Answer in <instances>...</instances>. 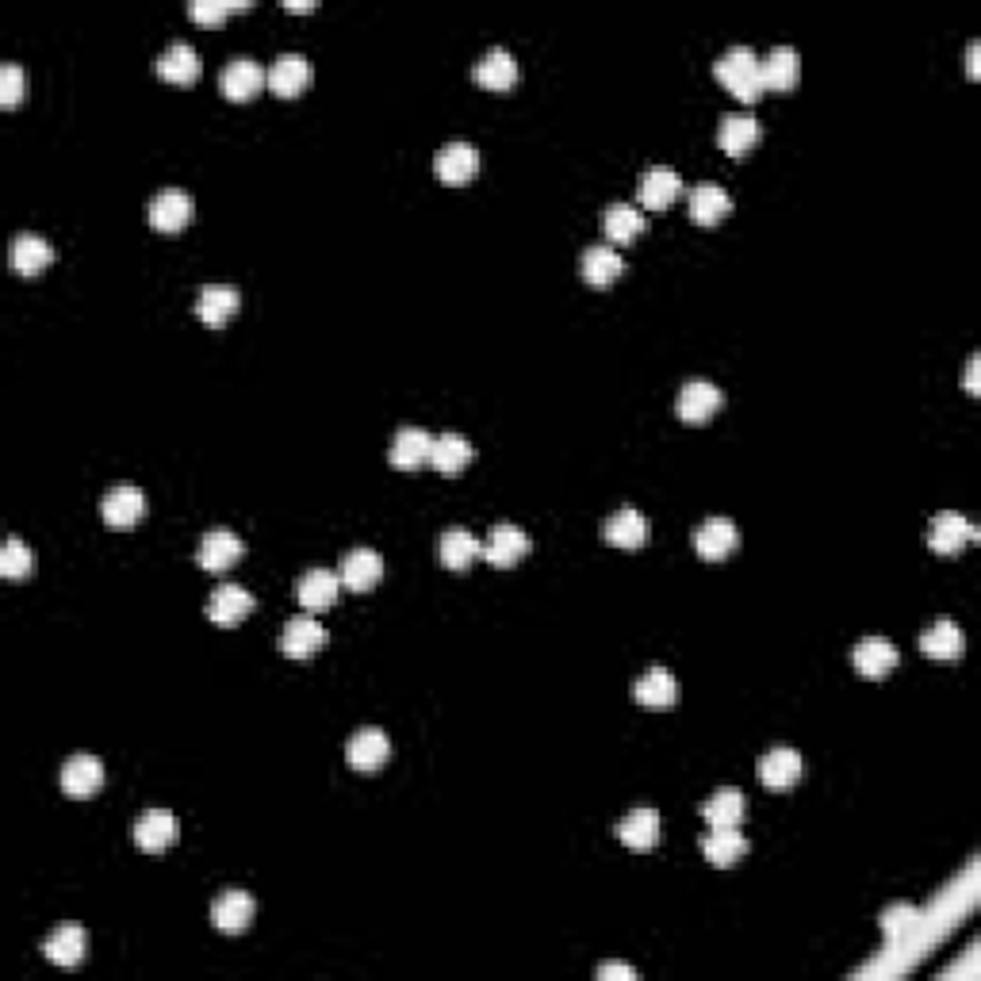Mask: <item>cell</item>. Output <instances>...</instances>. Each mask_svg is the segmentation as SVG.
<instances>
[{"label": "cell", "instance_id": "cell-1", "mask_svg": "<svg viewBox=\"0 0 981 981\" xmlns=\"http://www.w3.org/2000/svg\"><path fill=\"white\" fill-rule=\"evenodd\" d=\"M714 77L736 96L740 104H756L767 93L763 77H759V59L751 46H729L721 59L714 62Z\"/></svg>", "mask_w": 981, "mask_h": 981}, {"label": "cell", "instance_id": "cell-2", "mask_svg": "<svg viewBox=\"0 0 981 981\" xmlns=\"http://www.w3.org/2000/svg\"><path fill=\"white\" fill-rule=\"evenodd\" d=\"M633 698L641 709H652V714H664V709L678 706V678L667 672V667H648L633 686Z\"/></svg>", "mask_w": 981, "mask_h": 981}, {"label": "cell", "instance_id": "cell-3", "mask_svg": "<svg viewBox=\"0 0 981 981\" xmlns=\"http://www.w3.org/2000/svg\"><path fill=\"white\" fill-rule=\"evenodd\" d=\"M181 829H177V816L169 809H150L135 821V844L143 847L146 855H161L177 844Z\"/></svg>", "mask_w": 981, "mask_h": 981}, {"label": "cell", "instance_id": "cell-4", "mask_svg": "<svg viewBox=\"0 0 981 981\" xmlns=\"http://www.w3.org/2000/svg\"><path fill=\"white\" fill-rule=\"evenodd\" d=\"M192 211H196L192 196L181 192V188H166V192H158L150 200V226L161 234H177L192 223Z\"/></svg>", "mask_w": 981, "mask_h": 981}, {"label": "cell", "instance_id": "cell-5", "mask_svg": "<svg viewBox=\"0 0 981 981\" xmlns=\"http://www.w3.org/2000/svg\"><path fill=\"white\" fill-rule=\"evenodd\" d=\"M974 541H978V529L970 526L962 514H936V518H931V529H928L931 552L959 556L967 545H974Z\"/></svg>", "mask_w": 981, "mask_h": 981}, {"label": "cell", "instance_id": "cell-6", "mask_svg": "<svg viewBox=\"0 0 981 981\" xmlns=\"http://www.w3.org/2000/svg\"><path fill=\"white\" fill-rule=\"evenodd\" d=\"M253 913H257V901H253L245 889H226V894L215 897L211 905V924H215L223 936H239L253 924Z\"/></svg>", "mask_w": 981, "mask_h": 981}, {"label": "cell", "instance_id": "cell-7", "mask_svg": "<svg viewBox=\"0 0 981 981\" xmlns=\"http://www.w3.org/2000/svg\"><path fill=\"white\" fill-rule=\"evenodd\" d=\"M602 537H606V545H613V549H644L652 537V526L644 514L633 510V506H621V510H613L606 518Z\"/></svg>", "mask_w": 981, "mask_h": 981}, {"label": "cell", "instance_id": "cell-8", "mask_svg": "<svg viewBox=\"0 0 981 981\" xmlns=\"http://www.w3.org/2000/svg\"><path fill=\"white\" fill-rule=\"evenodd\" d=\"M678 196H683V177L667 166L648 169V173H641V181H636V200H641V208H648V211L672 208Z\"/></svg>", "mask_w": 981, "mask_h": 981}, {"label": "cell", "instance_id": "cell-9", "mask_svg": "<svg viewBox=\"0 0 981 981\" xmlns=\"http://www.w3.org/2000/svg\"><path fill=\"white\" fill-rule=\"evenodd\" d=\"M265 85H268V73L261 70V65L253 62V59H234L223 70V77H219V88H223V96H226V101H234V104L253 101V96H257Z\"/></svg>", "mask_w": 981, "mask_h": 981}, {"label": "cell", "instance_id": "cell-10", "mask_svg": "<svg viewBox=\"0 0 981 981\" xmlns=\"http://www.w3.org/2000/svg\"><path fill=\"white\" fill-rule=\"evenodd\" d=\"M433 173L445 184H468L479 173V154L472 143H449L433 158Z\"/></svg>", "mask_w": 981, "mask_h": 981}, {"label": "cell", "instance_id": "cell-11", "mask_svg": "<svg viewBox=\"0 0 981 981\" xmlns=\"http://www.w3.org/2000/svg\"><path fill=\"white\" fill-rule=\"evenodd\" d=\"M315 81V70L304 54H281L268 70V88H273L281 101H292V96L307 93V85Z\"/></svg>", "mask_w": 981, "mask_h": 981}, {"label": "cell", "instance_id": "cell-12", "mask_svg": "<svg viewBox=\"0 0 981 981\" xmlns=\"http://www.w3.org/2000/svg\"><path fill=\"white\" fill-rule=\"evenodd\" d=\"M852 660H855L858 675L871 678V683H878V678H886L889 672H894L901 656H897V648L886 641V636H863V641L855 644Z\"/></svg>", "mask_w": 981, "mask_h": 981}, {"label": "cell", "instance_id": "cell-13", "mask_svg": "<svg viewBox=\"0 0 981 981\" xmlns=\"http://www.w3.org/2000/svg\"><path fill=\"white\" fill-rule=\"evenodd\" d=\"M146 514V495L138 487H112L101 503V518L112 529H135Z\"/></svg>", "mask_w": 981, "mask_h": 981}, {"label": "cell", "instance_id": "cell-14", "mask_svg": "<svg viewBox=\"0 0 981 981\" xmlns=\"http://www.w3.org/2000/svg\"><path fill=\"white\" fill-rule=\"evenodd\" d=\"M239 307H242V296L231 284H208V288L200 292V299H196V315H200V323L211 326V330L231 323V318L239 315Z\"/></svg>", "mask_w": 981, "mask_h": 981}, {"label": "cell", "instance_id": "cell-15", "mask_svg": "<svg viewBox=\"0 0 981 981\" xmlns=\"http://www.w3.org/2000/svg\"><path fill=\"white\" fill-rule=\"evenodd\" d=\"M323 644H326V629H323V621H315V618L288 621V625H284V633H281V652L288 660L318 656V652H323Z\"/></svg>", "mask_w": 981, "mask_h": 981}, {"label": "cell", "instance_id": "cell-16", "mask_svg": "<svg viewBox=\"0 0 981 981\" xmlns=\"http://www.w3.org/2000/svg\"><path fill=\"white\" fill-rule=\"evenodd\" d=\"M725 395L717 383H706V380H690L683 391H678V419L683 422H706L714 419L717 411H721Z\"/></svg>", "mask_w": 981, "mask_h": 981}, {"label": "cell", "instance_id": "cell-17", "mask_svg": "<svg viewBox=\"0 0 981 981\" xmlns=\"http://www.w3.org/2000/svg\"><path fill=\"white\" fill-rule=\"evenodd\" d=\"M253 606H257V602H253L250 591H242V587H234V583H223L215 594H211L208 618L215 621L219 629H234V625H242V621L250 618Z\"/></svg>", "mask_w": 981, "mask_h": 981}, {"label": "cell", "instance_id": "cell-18", "mask_svg": "<svg viewBox=\"0 0 981 981\" xmlns=\"http://www.w3.org/2000/svg\"><path fill=\"white\" fill-rule=\"evenodd\" d=\"M338 594H341V576H334V571L326 568L304 571L296 583V599L304 610H330L334 602H338Z\"/></svg>", "mask_w": 981, "mask_h": 981}, {"label": "cell", "instance_id": "cell-19", "mask_svg": "<svg viewBox=\"0 0 981 981\" xmlns=\"http://www.w3.org/2000/svg\"><path fill=\"white\" fill-rule=\"evenodd\" d=\"M621 273H625V261H621V253L613 245H591L583 253V261H579V276L591 288H610V284L621 281Z\"/></svg>", "mask_w": 981, "mask_h": 981}, {"label": "cell", "instance_id": "cell-20", "mask_svg": "<svg viewBox=\"0 0 981 981\" xmlns=\"http://www.w3.org/2000/svg\"><path fill=\"white\" fill-rule=\"evenodd\" d=\"M472 77H476V85L491 88V93H506V88L518 85V62H514V54L503 51V46H491L484 59L476 62Z\"/></svg>", "mask_w": 981, "mask_h": 981}, {"label": "cell", "instance_id": "cell-21", "mask_svg": "<svg viewBox=\"0 0 981 981\" xmlns=\"http://www.w3.org/2000/svg\"><path fill=\"white\" fill-rule=\"evenodd\" d=\"M388 756H391V743L380 729H361V732L349 736L346 759L354 771H368V774L380 771V767L388 763Z\"/></svg>", "mask_w": 981, "mask_h": 981}, {"label": "cell", "instance_id": "cell-22", "mask_svg": "<svg viewBox=\"0 0 981 981\" xmlns=\"http://www.w3.org/2000/svg\"><path fill=\"white\" fill-rule=\"evenodd\" d=\"M529 552V537L521 534L518 526H495L484 545V560L491 563V568H514L518 560H526Z\"/></svg>", "mask_w": 981, "mask_h": 981}, {"label": "cell", "instance_id": "cell-23", "mask_svg": "<svg viewBox=\"0 0 981 981\" xmlns=\"http://www.w3.org/2000/svg\"><path fill=\"white\" fill-rule=\"evenodd\" d=\"M801 771H805V767H801V756L794 748H774V751H767V756L759 759V782H763L767 790L798 787Z\"/></svg>", "mask_w": 981, "mask_h": 981}, {"label": "cell", "instance_id": "cell-24", "mask_svg": "<svg viewBox=\"0 0 981 981\" xmlns=\"http://www.w3.org/2000/svg\"><path fill=\"white\" fill-rule=\"evenodd\" d=\"M104 787V763L96 756H73L62 767V790L70 798H93Z\"/></svg>", "mask_w": 981, "mask_h": 981}, {"label": "cell", "instance_id": "cell-25", "mask_svg": "<svg viewBox=\"0 0 981 981\" xmlns=\"http://www.w3.org/2000/svg\"><path fill=\"white\" fill-rule=\"evenodd\" d=\"M736 545H740V534H736V526H732V521H725V518H709L706 526H698V534H694V552H698L702 560H709V563L732 556Z\"/></svg>", "mask_w": 981, "mask_h": 981}, {"label": "cell", "instance_id": "cell-26", "mask_svg": "<svg viewBox=\"0 0 981 981\" xmlns=\"http://www.w3.org/2000/svg\"><path fill=\"white\" fill-rule=\"evenodd\" d=\"M242 552H245V545L231 534V529H211V534L200 541L196 560H200L203 571H226L242 560Z\"/></svg>", "mask_w": 981, "mask_h": 981}, {"label": "cell", "instance_id": "cell-27", "mask_svg": "<svg viewBox=\"0 0 981 981\" xmlns=\"http://www.w3.org/2000/svg\"><path fill=\"white\" fill-rule=\"evenodd\" d=\"M430 449H433V437L426 430L407 426L395 433V441H391L388 461L395 464L399 472H414V468H422V464H430Z\"/></svg>", "mask_w": 981, "mask_h": 981}, {"label": "cell", "instance_id": "cell-28", "mask_svg": "<svg viewBox=\"0 0 981 981\" xmlns=\"http://www.w3.org/2000/svg\"><path fill=\"white\" fill-rule=\"evenodd\" d=\"M759 77H763V88H774V93H790L801 77V59L794 46H774L763 62H759Z\"/></svg>", "mask_w": 981, "mask_h": 981}, {"label": "cell", "instance_id": "cell-29", "mask_svg": "<svg viewBox=\"0 0 981 981\" xmlns=\"http://www.w3.org/2000/svg\"><path fill=\"white\" fill-rule=\"evenodd\" d=\"M618 840L629 852H652L660 844V813L656 809H633L625 821L618 824Z\"/></svg>", "mask_w": 981, "mask_h": 981}, {"label": "cell", "instance_id": "cell-30", "mask_svg": "<svg viewBox=\"0 0 981 981\" xmlns=\"http://www.w3.org/2000/svg\"><path fill=\"white\" fill-rule=\"evenodd\" d=\"M380 579H383V560L380 552L372 549H354L346 556V563H341V587H346V591L365 594L372 591Z\"/></svg>", "mask_w": 981, "mask_h": 981}, {"label": "cell", "instance_id": "cell-31", "mask_svg": "<svg viewBox=\"0 0 981 981\" xmlns=\"http://www.w3.org/2000/svg\"><path fill=\"white\" fill-rule=\"evenodd\" d=\"M472 464V441L461 437V433H441L433 437L430 449V468L441 472V476H456Z\"/></svg>", "mask_w": 981, "mask_h": 981}, {"label": "cell", "instance_id": "cell-32", "mask_svg": "<svg viewBox=\"0 0 981 981\" xmlns=\"http://www.w3.org/2000/svg\"><path fill=\"white\" fill-rule=\"evenodd\" d=\"M702 855L709 866H736L748 855V836L740 829H714L709 836H702Z\"/></svg>", "mask_w": 981, "mask_h": 981}, {"label": "cell", "instance_id": "cell-33", "mask_svg": "<svg viewBox=\"0 0 981 981\" xmlns=\"http://www.w3.org/2000/svg\"><path fill=\"white\" fill-rule=\"evenodd\" d=\"M8 261H12V268L20 276H39L54 261V250H51V242L39 239V234H15Z\"/></svg>", "mask_w": 981, "mask_h": 981}, {"label": "cell", "instance_id": "cell-34", "mask_svg": "<svg viewBox=\"0 0 981 981\" xmlns=\"http://www.w3.org/2000/svg\"><path fill=\"white\" fill-rule=\"evenodd\" d=\"M743 813H748V801H743L740 790H732V787L717 790L714 798L702 801V816H706L709 829H740Z\"/></svg>", "mask_w": 981, "mask_h": 981}, {"label": "cell", "instance_id": "cell-35", "mask_svg": "<svg viewBox=\"0 0 981 981\" xmlns=\"http://www.w3.org/2000/svg\"><path fill=\"white\" fill-rule=\"evenodd\" d=\"M200 70H203L200 54H196L188 43H173L158 59V77L169 81V85H192V81H200Z\"/></svg>", "mask_w": 981, "mask_h": 981}, {"label": "cell", "instance_id": "cell-36", "mask_svg": "<svg viewBox=\"0 0 981 981\" xmlns=\"http://www.w3.org/2000/svg\"><path fill=\"white\" fill-rule=\"evenodd\" d=\"M920 652L931 660H959L967 652V636L954 621H936L928 633H920Z\"/></svg>", "mask_w": 981, "mask_h": 981}, {"label": "cell", "instance_id": "cell-37", "mask_svg": "<svg viewBox=\"0 0 981 981\" xmlns=\"http://www.w3.org/2000/svg\"><path fill=\"white\" fill-rule=\"evenodd\" d=\"M759 143V119L756 116H725L721 127H717V146L732 158H743L751 146Z\"/></svg>", "mask_w": 981, "mask_h": 981}, {"label": "cell", "instance_id": "cell-38", "mask_svg": "<svg viewBox=\"0 0 981 981\" xmlns=\"http://www.w3.org/2000/svg\"><path fill=\"white\" fill-rule=\"evenodd\" d=\"M85 951H88L85 931H81L77 924H62V928L43 943V954L54 962V967H81Z\"/></svg>", "mask_w": 981, "mask_h": 981}, {"label": "cell", "instance_id": "cell-39", "mask_svg": "<svg viewBox=\"0 0 981 981\" xmlns=\"http://www.w3.org/2000/svg\"><path fill=\"white\" fill-rule=\"evenodd\" d=\"M729 211H732V200H729V192H725V188L698 184L690 192V219L698 226H717L725 215H729Z\"/></svg>", "mask_w": 981, "mask_h": 981}, {"label": "cell", "instance_id": "cell-40", "mask_svg": "<svg viewBox=\"0 0 981 981\" xmlns=\"http://www.w3.org/2000/svg\"><path fill=\"white\" fill-rule=\"evenodd\" d=\"M437 556H441V563H445L449 571H464V568H472V560H476V556H484V545L476 541V534H472V529H449V534L441 537V545H437Z\"/></svg>", "mask_w": 981, "mask_h": 981}, {"label": "cell", "instance_id": "cell-41", "mask_svg": "<svg viewBox=\"0 0 981 981\" xmlns=\"http://www.w3.org/2000/svg\"><path fill=\"white\" fill-rule=\"evenodd\" d=\"M644 226H648V219H644L633 203H613V208H606V215H602V231H606V239L613 245L633 242L636 234H644Z\"/></svg>", "mask_w": 981, "mask_h": 981}, {"label": "cell", "instance_id": "cell-42", "mask_svg": "<svg viewBox=\"0 0 981 981\" xmlns=\"http://www.w3.org/2000/svg\"><path fill=\"white\" fill-rule=\"evenodd\" d=\"M35 571V552L20 541V537H8L4 549H0V576L4 579H28Z\"/></svg>", "mask_w": 981, "mask_h": 981}, {"label": "cell", "instance_id": "cell-43", "mask_svg": "<svg viewBox=\"0 0 981 981\" xmlns=\"http://www.w3.org/2000/svg\"><path fill=\"white\" fill-rule=\"evenodd\" d=\"M250 8V0H192L188 4V20L203 23V28H219L231 12H242Z\"/></svg>", "mask_w": 981, "mask_h": 981}, {"label": "cell", "instance_id": "cell-44", "mask_svg": "<svg viewBox=\"0 0 981 981\" xmlns=\"http://www.w3.org/2000/svg\"><path fill=\"white\" fill-rule=\"evenodd\" d=\"M20 101H23V70L15 62H8L4 70H0V104L15 108Z\"/></svg>", "mask_w": 981, "mask_h": 981}, {"label": "cell", "instance_id": "cell-45", "mask_svg": "<svg viewBox=\"0 0 981 981\" xmlns=\"http://www.w3.org/2000/svg\"><path fill=\"white\" fill-rule=\"evenodd\" d=\"M920 924V913L917 909H909V905H894V909L886 913V917H882V928L889 931V936H909L913 928H917Z\"/></svg>", "mask_w": 981, "mask_h": 981}, {"label": "cell", "instance_id": "cell-46", "mask_svg": "<svg viewBox=\"0 0 981 981\" xmlns=\"http://www.w3.org/2000/svg\"><path fill=\"white\" fill-rule=\"evenodd\" d=\"M599 981H636V970L625 962H606V967H599Z\"/></svg>", "mask_w": 981, "mask_h": 981}, {"label": "cell", "instance_id": "cell-47", "mask_svg": "<svg viewBox=\"0 0 981 981\" xmlns=\"http://www.w3.org/2000/svg\"><path fill=\"white\" fill-rule=\"evenodd\" d=\"M967 391L978 395V357H970V365H967Z\"/></svg>", "mask_w": 981, "mask_h": 981}, {"label": "cell", "instance_id": "cell-48", "mask_svg": "<svg viewBox=\"0 0 981 981\" xmlns=\"http://www.w3.org/2000/svg\"><path fill=\"white\" fill-rule=\"evenodd\" d=\"M284 12H315V4H310V0L307 4H284Z\"/></svg>", "mask_w": 981, "mask_h": 981}]
</instances>
